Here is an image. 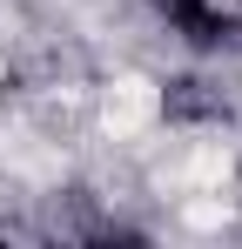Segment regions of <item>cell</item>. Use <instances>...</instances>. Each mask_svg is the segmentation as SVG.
I'll list each match as a JSON object with an SVG mask.
<instances>
[{
    "instance_id": "cell-1",
    "label": "cell",
    "mask_w": 242,
    "mask_h": 249,
    "mask_svg": "<svg viewBox=\"0 0 242 249\" xmlns=\"http://www.w3.org/2000/svg\"><path fill=\"white\" fill-rule=\"evenodd\" d=\"M155 7L182 27V34H189V41H215V34H222V20H215V7H208V0H155Z\"/></svg>"
}]
</instances>
